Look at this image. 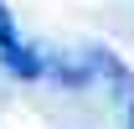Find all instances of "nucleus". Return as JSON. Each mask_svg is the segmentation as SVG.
<instances>
[{
	"instance_id": "1",
	"label": "nucleus",
	"mask_w": 134,
	"mask_h": 129,
	"mask_svg": "<svg viewBox=\"0 0 134 129\" xmlns=\"http://www.w3.org/2000/svg\"><path fill=\"white\" fill-rule=\"evenodd\" d=\"M0 62H5V72L10 78H41L47 72V52H36V47H26V41H16V47H5L0 52Z\"/></svg>"
},
{
	"instance_id": "2",
	"label": "nucleus",
	"mask_w": 134,
	"mask_h": 129,
	"mask_svg": "<svg viewBox=\"0 0 134 129\" xmlns=\"http://www.w3.org/2000/svg\"><path fill=\"white\" fill-rule=\"evenodd\" d=\"M88 67H93L98 78H108V83H114V88H119L124 98H134V72H129L124 62H119L114 52H103V47H88Z\"/></svg>"
},
{
	"instance_id": "5",
	"label": "nucleus",
	"mask_w": 134,
	"mask_h": 129,
	"mask_svg": "<svg viewBox=\"0 0 134 129\" xmlns=\"http://www.w3.org/2000/svg\"><path fill=\"white\" fill-rule=\"evenodd\" d=\"M129 129H134V109H129Z\"/></svg>"
},
{
	"instance_id": "4",
	"label": "nucleus",
	"mask_w": 134,
	"mask_h": 129,
	"mask_svg": "<svg viewBox=\"0 0 134 129\" xmlns=\"http://www.w3.org/2000/svg\"><path fill=\"white\" fill-rule=\"evenodd\" d=\"M21 36H16V21H10V10H5V0H0V52L5 47H16Z\"/></svg>"
},
{
	"instance_id": "3",
	"label": "nucleus",
	"mask_w": 134,
	"mask_h": 129,
	"mask_svg": "<svg viewBox=\"0 0 134 129\" xmlns=\"http://www.w3.org/2000/svg\"><path fill=\"white\" fill-rule=\"evenodd\" d=\"M47 72L62 83V88H83V83L93 78V67H88V62H67V57H52V52H47Z\"/></svg>"
}]
</instances>
